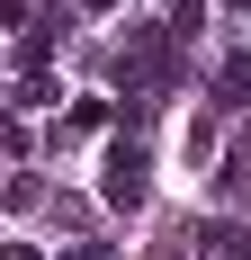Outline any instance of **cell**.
Segmentation results:
<instances>
[{
    "label": "cell",
    "mask_w": 251,
    "mask_h": 260,
    "mask_svg": "<svg viewBox=\"0 0 251 260\" xmlns=\"http://www.w3.org/2000/svg\"><path fill=\"white\" fill-rule=\"evenodd\" d=\"M162 72H171V27H135L125 54H117V81H125V90H152Z\"/></svg>",
    "instance_id": "cell-2"
},
{
    "label": "cell",
    "mask_w": 251,
    "mask_h": 260,
    "mask_svg": "<svg viewBox=\"0 0 251 260\" xmlns=\"http://www.w3.org/2000/svg\"><path fill=\"white\" fill-rule=\"evenodd\" d=\"M99 198H108V207H125V215L152 198V161H144V144H108V161H99Z\"/></svg>",
    "instance_id": "cell-1"
},
{
    "label": "cell",
    "mask_w": 251,
    "mask_h": 260,
    "mask_svg": "<svg viewBox=\"0 0 251 260\" xmlns=\"http://www.w3.org/2000/svg\"><path fill=\"white\" fill-rule=\"evenodd\" d=\"M72 260H117V251H99V242H81V251H72Z\"/></svg>",
    "instance_id": "cell-5"
},
{
    "label": "cell",
    "mask_w": 251,
    "mask_h": 260,
    "mask_svg": "<svg viewBox=\"0 0 251 260\" xmlns=\"http://www.w3.org/2000/svg\"><path fill=\"white\" fill-rule=\"evenodd\" d=\"M90 9H117V0H90Z\"/></svg>",
    "instance_id": "cell-7"
},
{
    "label": "cell",
    "mask_w": 251,
    "mask_h": 260,
    "mask_svg": "<svg viewBox=\"0 0 251 260\" xmlns=\"http://www.w3.org/2000/svg\"><path fill=\"white\" fill-rule=\"evenodd\" d=\"M242 161H251V108H242Z\"/></svg>",
    "instance_id": "cell-6"
},
{
    "label": "cell",
    "mask_w": 251,
    "mask_h": 260,
    "mask_svg": "<svg viewBox=\"0 0 251 260\" xmlns=\"http://www.w3.org/2000/svg\"><path fill=\"white\" fill-rule=\"evenodd\" d=\"M225 260H251V234H233V242H225Z\"/></svg>",
    "instance_id": "cell-4"
},
{
    "label": "cell",
    "mask_w": 251,
    "mask_h": 260,
    "mask_svg": "<svg viewBox=\"0 0 251 260\" xmlns=\"http://www.w3.org/2000/svg\"><path fill=\"white\" fill-rule=\"evenodd\" d=\"M215 108H251V54H225V72H215Z\"/></svg>",
    "instance_id": "cell-3"
}]
</instances>
